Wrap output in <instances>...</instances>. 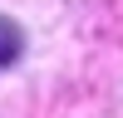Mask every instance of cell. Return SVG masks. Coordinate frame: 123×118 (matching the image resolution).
I'll return each instance as SVG.
<instances>
[{
	"label": "cell",
	"instance_id": "obj_1",
	"mask_svg": "<svg viewBox=\"0 0 123 118\" xmlns=\"http://www.w3.org/2000/svg\"><path fill=\"white\" fill-rule=\"evenodd\" d=\"M20 49H25V35H20V25L0 15V69H10V64H15V59H20Z\"/></svg>",
	"mask_w": 123,
	"mask_h": 118
}]
</instances>
